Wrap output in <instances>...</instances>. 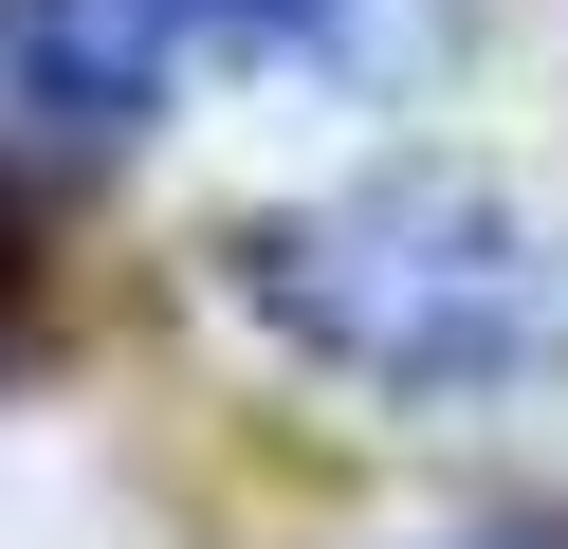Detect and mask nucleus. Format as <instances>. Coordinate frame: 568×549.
Wrapping results in <instances>:
<instances>
[{"label": "nucleus", "instance_id": "f257e3e1", "mask_svg": "<svg viewBox=\"0 0 568 549\" xmlns=\"http://www.w3.org/2000/svg\"><path fill=\"white\" fill-rule=\"evenodd\" d=\"M239 312L275 348H312L331 385L514 421V403H568V202H531L495 165L312 183V202L239 220Z\"/></svg>", "mask_w": 568, "mask_h": 549}, {"label": "nucleus", "instance_id": "7ed1b4c3", "mask_svg": "<svg viewBox=\"0 0 568 549\" xmlns=\"http://www.w3.org/2000/svg\"><path fill=\"white\" fill-rule=\"evenodd\" d=\"M458 549H514V531H458Z\"/></svg>", "mask_w": 568, "mask_h": 549}, {"label": "nucleus", "instance_id": "f03ea898", "mask_svg": "<svg viewBox=\"0 0 568 549\" xmlns=\"http://www.w3.org/2000/svg\"><path fill=\"white\" fill-rule=\"evenodd\" d=\"M0 55H19L38 129L111 146V129H148L165 92H202L239 55H331V0H19Z\"/></svg>", "mask_w": 568, "mask_h": 549}]
</instances>
